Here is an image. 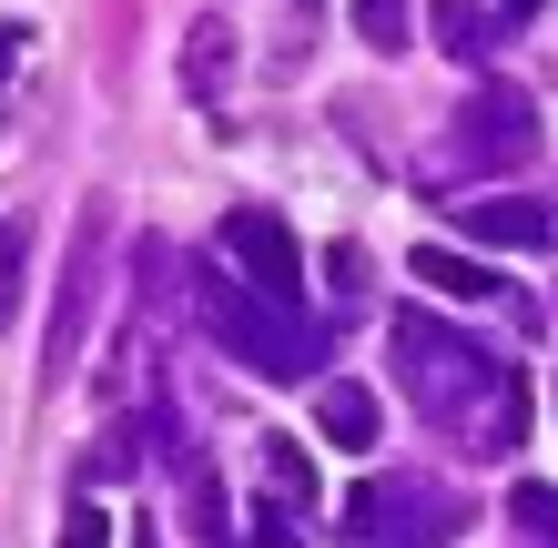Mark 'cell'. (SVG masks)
I'll use <instances>...</instances> for the list:
<instances>
[{
	"label": "cell",
	"instance_id": "6da1fadb",
	"mask_svg": "<svg viewBox=\"0 0 558 548\" xmlns=\"http://www.w3.org/2000/svg\"><path fill=\"white\" fill-rule=\"evenodd\" d=\"M223 244L254 265V284H265V295H294V234H284L275 214H254V204H244V214H223Z\"/></svg>",
	"mask_w": 558,
	"mask_h": 548
},
{
	"label": "cell",
	"instance_id": "7a4b0ae2",
	"mask_svg": "<svg viewBox=\"0 0 558 548\" xmlns=\"http://www.w3.org/2000/svg\"><path fill=\"white\" fill-rule=\"evenodd\" d=\"M315 416H325V447H345V458L376 447V397H366V386H325Z\"/></svg>",
	"mask_w": 558,
	"mask_h": 548
},
{
	"label": "cell",
	"instance_id": "3957f363",
	"mask_svg": "<svg viewBox=\"0 0 558 548\" xmlns=\"http://www.w3.org/2000/svg\"><path fill=\"white\" fill-rule=\"evenodd\" d=\"M416 275L437 284V295H487V265H468V254H437V244L416 254Z\"/></svg>",
	"mask_w": 558,
	"mask_h": 548
},
{
	"label": "cell",
	"instance_id": "277c9868",
	"mask_svg": "<svg viewBox=\"0 0 558 548\" xmlns=\"http://www.w3.org/2000/svg\"><path fill=\"white\" fill-rule=\"evenodd\" d=\"M477 234H518V244H529V234H548V214H508V204H487V214H477Z\"/></svg>",
	"mask_w": 558,
	"mask_h": 548
},
{
	"label": "cell",
	"instance_id": "5b68a950",
	"mask_svg": "<svg viewBox=\"0 0 558 548\" xmlns=\"http://www.w3.org/2000/svg\"><path fill=\"white\" fill-rule=\"evenodd\" d=\"M61 548H112V519H102V508H72V528H61Z\"/></svg>",
	"mask_w": 558,
	"mask_h": 548
},
{
	"label": "cell",
	"instance_id": "8992f818",
	"mask_svg": "<svg viewBox=\"0 0 558 548\" xmlns=\"http://www.w3.org/2000/svg\"><path fill=\"white\" fill-rule=\"evenodd\" d=\"M11 275H21V244L0 234V336H11Z\"/></svg>",
	"mask_w": 558,
	"mask_h": 548
},
{
	"label": "cell",
	"instance_id": "52a82bcc",
	"mask_svg": "<svg viewBox=\"0 0 558 548\" xmlns=\"http://www.w3.org/2000/svg\"><path fill=\"white\" fill-rule=\"evenodd\" d=\"M254 548H284V528H265V538H254Z\"/></svg>",
	"mask_w": 558,
	"mask_h": 548
}]
</instances>
